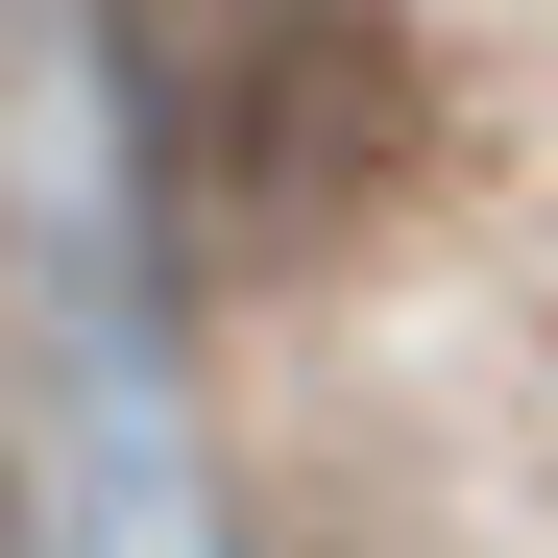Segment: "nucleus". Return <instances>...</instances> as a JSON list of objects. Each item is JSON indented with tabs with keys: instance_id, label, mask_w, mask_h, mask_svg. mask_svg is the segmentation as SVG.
Listing matches in <instances>:
<instances>
[{
	"instance_id": "nucleus-1",
	"label": "nucleus",
	"mask_w": 558,
	"mask_h": 558,
	"mask_svg": "<svg viewBox=\"0 0 558 558\" xmlns=\"http://www.w3.org/2000/svg\"><path fill=\"white\" fill-rule=\"evenodd\" d=\"M413 146H437V98H413V25H389V0H195V195L267 267L364 243L413 195Z\"/></svg>"
},
{
	"instance_id": "nucleus-2",
	"label": "nucleus",
	"mask_w": 558,
	"mask_h": 558,
	"mask_svg": "<svg viewBox=\"0 0 558 558\" xmlns=\"http://www.w3.org/2000/svg\"><path fill=\"white\" fill-rule=\"evenodd\" d=\"M0 558H49V486H25V437H0Z\"/></svg>"
}]
</instances>
